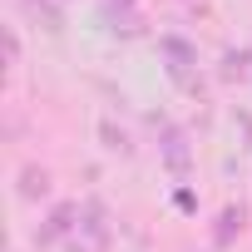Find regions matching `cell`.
I'll use <instances>...</instances> for the list:
<instances>
[{"label":"cell","instance_id":"1","mask_svg":"<svg viewBox=\"0 0 252 252\" xmlns=\"http://www.w3.org/2000/svg\"><path fill=\"white\" fill-rule=\"evenodd\" d=\"M158 50H163V60H168V74L178 79V84H188L193 89V69H198V50L183 40V35H163L158 40Z\"/></svg>","mask_w":252,"mask_h":252},{"label":"cell","instance_id":"2","mask_svg":"<svg viewBox=\"0 0 252 252\" xmlns=\"http://www.w3.org/2000/svg\"><path fill=\"white\" fill-rule=\"evenodd\" d=\"M158 154H163V163H168L173 178H188L193 154H188V134L178 129V124H163V144H158Z\"/></svg>","mask_w":252,"mask_h":252},{"label":"cell","instance_id":"3","mask_svg":"<svg viewBox=\"0 0 252 252\" xmlns=\"http://www.w3.org/2000/svg\"><path fill=\"white\" fill-rule=\"evenodd\" d=\"M79 213H84L79 203H55V208H50V218H45V227H40L35 237H40V242H69V237H74V227H79V222H74Z\"/></svg>","mask_w":252,"mask_h":252},{"label":"cell","instance_id":"4","mask_svg":"<svg viewBox=\"0 0 252 252\" xmlns=\"http://www.w3.org/2000/svg\"><path fill=\"white\" fill-rule=\"evenodd\" d=\"M79 227H84V237H89L94 247H109V208H104L99 198H89V203H84Z\"/></svg>","mask_w":252,"mask_h":252},{"label":"cell","instance_id":"5","mask_svg":"<svg viewBox=\"0 0 252 252\" xmlns=\"http://www.w3.org/2000/svg\"><path fill=\"white\" fill-rule=\"evenodd\" d=\"M242 222H247V208L242 203H227L222 213H218V227H213V247L222 252V247H232V237L242 232Z\"/></svg>","mask_w":252,"mask_h":252},{"label":"cell","instance_id":"6","mask_svg":"<svg viewBox=\"0 0 252 252\" xmlns=\"http://www.w3.org/2000/svg\"><path fill=\"white\" fill-rule=\"evenodd\" d=\"M15 193H20L25 203H40V198L50 193V173H45L40 163H25V168H20V188H15Z\"/></svg>","mask_w":252,"mask_h":252},{"label":"cell","instance_id":"7","mask_svg":"<svg viewBox=\"0 0 252 252\" xmlns=\"http://www.w3.org/2000/svg\"><path fill=\"white\" fill-rule=\"evenodd\" d=\"M99 139H104V149H109V154H134L129 134H124L119 124H114V119H99Z\"/></svg>","mask_w":252,"mask_h":252},{"label":"cell","instance_id":"8","mask_svg":"<svg viewBox=\"0 0 252 252\" xmlns=\"http://www.w3.org/2000/svg\"><path fill=\"white\" fill-rule=\"evenodd\" d=\"M20 5H25V10L35 15V20H45V30H50V35H60V25H64V15L55 10V0H20Z\"/></svg>","mask_w":252,"mask_h":252},{"label":"cell","instance_id":"9","mask_svg":"<svg viewBox=\"0 0 252 252\" xmlns=\"http://www.w3.org/2000/svg\"><path fill=\"white\" fill-rule=\"evenodd\" d=\"M247 64H252V50H227L222 64H218V79H242Z\"/></svg>","mask_w":252,"mask_h":252},{"label":"cell","instance_id":"10","mask_svg":"<svg viewBox=\"0 0 252 252\" xmlns=\"http://www.w3.org/2000/svg\"><path fill=\"white\" fill-rule=\"evenodd\" d=\"M5 60L20 64V35H15V30H5Z\"/></svg>","mask_w":252,"mask_h":252},{"label":"cell","instance_id":"11","mask_svg":"<svg viewBox=\"0 0 252 252\" xmlns=\"http://www.w3.org/2000/svg\"><path fill=\"white\" fill-rule=\"evenodd\" d=\"M109 5H119V10H139V5H134V0H109Z\"/></svg>","mask_w":252,"mask_h":252}]
</instances>
